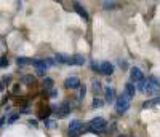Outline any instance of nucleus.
I'll use <instances>...</instances> for the list:
<instances>
[{"label": "nucleus", "mask_w": 160, "mask_h": 137, "mask_svg": "<svg viewBox=\"0 0 160 137\" xmlns=\"http://www.w3.org/2000/svg\"><path fill=\"white\" fill-rule=\"evenodd\" d=\"M88 128H90L88 131H91V132H104L106 128H108V123H106L104 118L96 116V118H93V120L88 123Z\"/></svg>", "instance_id": "obj_1"}, {"label": "nucleus", "mask_w": 160, "mask_h": 137, "mask_svg": "<svg viewBox=\"0 0 160 137\" xmlns=\"http://www.w3.org/2000/svg\"><path fill=\"white\" fill-rule=\"evenodd\" d=\"M128 107H130V101L122 94V96H120V97L115 101V110H117V113H125V112L128 110Z\"/></svg>", "instance_id": "obj_2"}, {"label": "nucleus", "mask_w": 160, "mask_h": 137, "mask_svg": "<svg viewBox=\"0 0 160 137\" xmlns=\"http://www.w3.org/2000/svg\"><path fill=\"white\" fill-rule=\"evenodd\" d=\"M82 131H83V125H82V121H78V120H72V121H71V125H69V137H77Z\"/></svg>", "instance_id": "obj_3"}, {"label": "nucleus", "mask_w": 160, "mask_h": 137, "mask_svg": "<svg viewBox=\"0 0 160 137\" xmlns=\"http://www.w3.org/2000/svg\"><path fill=\"white\" fill-rule=\"evenodd\" d=\"M69 112H71V105H69L68 101H64V102L58 107V110H55V113H56L58 118H66V116L69 115Z\"/></svg>", "instance_id": "obj_4"}, {"label": "nucleus", "mask_w": 160, "mask_h": 137, "mask_svg": "<svg viewBox=\"0 0 160 137\" xmlns=\"http://www.w3.org/2000/svg\"><path fill=\"white\" fill-rule=\"evenodd\" d=\"M130 75H131V81H133V83H136V85L146 80L144 78V73L141 72V68H138V67H133L131 70H130Z\"/></svg>", "instance_id": "obj_5"}, {"label": "nucleus", "mask_w": 160, "mask_h": 137, "mask_svg": "<svg viewBox=\"0 0 160 137\" xmlns=\"http://www.w3.org/2000/svg\"><path fill=\"white\" fill-rule=\"evenodd\" d=\"M64 86L68 88V89H75V88L80 86V80H78L77 77H69V78H66Z\"/></svg>", "instance_id": "obj_6"}, {"label": "nucleus", "mask_w": 160, "mask_h": 137, "mask_svg": "<svg viewBox=\"0 0 160 137\" xmlns=\"http://www.w3.org/2000/svg\"><path fill=\"white\" fill-rule=\"evenodd\" d=\"M135 92H136V86L133 85V83H127V85H125V91H123L122 94L130 101L131 97H135Z\"/></svg>", "instance_id": "obj_7"}, {"label": "nucleus", "mask_w": 160, "mask_h": 137, "mask_svg": "<svg viewBox=\"0 0 160 137\" xmlns=\"http://www.w3.org/2000/svg\"><path fill=\"white\" fill-rule=\"evenodd\" d=\"M101 73H104V75H112V73H114V65H112L109 61L101 62Z\"/></svg>", "instance_id": "obj_8"}, {"label": "nucleus", "mask_w": 160, "mask_h": 137, "mask_svg": "<svg viewBox=\"0 0 160 137\" xmlns=\"http://www.w3.org/2000/svg\"><path fill=\"white\" fill-rule=\"evenodd\" d=\"M104 91H106V102H109V104L115 102V89L111 88V86H108Z\"/></svg>", "instance_id": "obj_9"}, {"label": "nucleus", "mask_w": 160, "mask_h": 137, "mask_svg": "<svg viewBox=\"0 0 160 137\" xmlns=\"http://www.w3.org/2000/svg\"><path fill=\"white\" fill-rule=\"evenodd\" d=\"M74 10L78 13V16L80 18H83V19H88V13H87V10L80 5L78 2H74Z\"/></svg>", "instance_id": "obj_10"}, {"label": "nucleus", "mask_w": 160, "mask_h": 137, "mask_svg": "<svg viewBox=\"0 0 160 137\" xmlns=\"http://www.w3.org/2000/svg\"><path fill=\"white\" fill-rule=\"evenodd\" d=\"M85 62V58L80 56V54H75V56L69 58V65H83Z\"/></svg>", "instance_id": "obj_11"}, {"label": "nucleus", "mask_w": 160, "mask_h": 137, "mask_svg": "<svg viewBox=\"0 0 160 137\" xmlns=\"http://www.w3.org/2000/svg\"><path fill=\"white\" fill-rule=\"evenodd\" d=\"M32 64L35 65V68H42V70H45V68H47L45 59H32Z\"/></svg>", "instance_id": "obj_12"}, {"label": "nucleus", "mask_w": 160, "mask_h": 137, "mask_svg": "<svg viewBox=\"0 0 160 137\" xmlns=\"http://www.w3.org/2000/svg\"><path fill=\"white\" fill-rule=\"evenodd\" d=\"M146 80H148V81H149V83H151V85H152L154 88H157V89L160 88V81L157 80V77H154V75H151V77H148V78H146Z\"/></svg>", "instance_id": "obj_13"}, {"label": "nucleus", "mask_w": 160, "mask_h": 137, "mask_svg": "<svg viewBox=\"0 0 160 137\" xmlns=\"http://www.w3.org/2000/svg\"><path fill=\"white\" fill-rule=\"evenodd\" d=\"M102 105H104V101H102V99H99V97H95V99H93V104H91L93 108H101Z\"/></svg>", "instance_id": "obj_14"}, {"label": "nucleus", "mask_w": 160, "mask_h": 137, "mask_svg": "<svg viewBox=\"0 0 160 137\" xmlns=\"http://www.w3.org/2000/svg\"><path fill=\"white\" fill-rule=\"evenodd\" d=\"M93 92H95V94H98V92H101V89H102V86H101V83H99V81L98 80H95V81H93Z\"/></svg>", "instance_id": "obj_15"}, {"label": "nucleus", "mask_w": 160, "mask_h": 137, "mask_svg": "<svg viewBox=\"0 0 160 137\" xmlns=\"http://www.w3.org/2000/svg\"><path fill=\"white\" fill-rule=\"evenodd\" d=\"M32 61L29 59V58H18L16 59V64L19 65V67H22V65H26V64H31Z\"/></svg>", "instance_id": "obj_16"}, {"label": "nucleus", "mask_w": 160, "mask_h": 137, "mask_svg": "<svg viewBox=\"0 0 160 137\" xmlns=\"http://www.w3.org/2000/svg\"><path fill=\"white\" fill-rule=\"evenodd\" d=\"M91 70H93V72H98V73H101V62L91 61Z\"/></svg>", "instance_id": "obj_17"}, {"label": "nucleus", "mask_w": 160, "mask_h": 137, "mask_svg": "<svg viewBox=\"0 0 160 137\" xmlns=\"http://www.w3.org/2000/svg\"><path fill=\"white\" fill-rule=\"evenodd\" d=\"M56 62H61V64H69V58L62 56V54H56Z\"/></svg>", "instance_id": "obj_18"}, {"label": "nucleus", "mask_w": 160, "mask_h": 137, "mask_svg": "<svg viewBox=\"0 0 160 137\" xmlns=\"http://www.w3.org/2000/svg\"><path fill=\"white\" fill-rule=\"evenodd\" d=\"M157 104V101L155 99H151V101H146L144 104H142V108H151V107H154Z\"/></svg>", "instance_id": "obj_19"}, {"label": "nucleus", "mask_w": 160, "mask_h": 137, "mask_svg": "<svg viewBox=\"0 0 160 137\" xmlns=\"http://www.w3.org/2000/svg\"><path fill=\"white\" fill-rule=\"evenodd\" d=\"M43 86L48 88V89H51V86H53V80L48 78V77H45V78H43Z\"/></svg>", "instance_id": "obj_20"}, {"label": "nucleus", "mask_w": 160, "mask_h": 137, "mask_svg": "<svg viewBox=\"0 0 160 137\" xmlns=\"http://www.w3.org/2000/svg\"><path fill=\"white\" fill-rule=\"evenodd\" d=\"M21 81H22V83H26V85H29V83H32V81H34V77H31V75H24Z\"/></svg>", "instance_id": "obj_21"}, {"label": "nucleus", "mask_w": 160, "mask_h": 137, "mask_svg": "<svg viewBox=\"0 0 160 137\" xmlns=\"http://www.w3.org/2000/svg\"><path fill=\"white\" fill-rule=\"evenodd\" d=\"M18 118H19V115H18V113H11V115H10V118L7 120V123H15Z\"/></svg>", "instance_id": "obj_22"}, {"label": "nucleus", "mask_w": 160, "mask_h": 137, "mask_svg": "<svg viewBox=\"0 0 160 137\" xmlns=\"http://www.w3.org/2000/svg\"><path fill=\"white\" fill-rule=\"evenodd\" d=\"M118 67L122 68V70H127L128 65H127V61H122V59H118Z\"/></svg>", "instance_id": "obj_23"}, {"label": "nucleus", "mask_w": 160, "mask_h": 137, "mask_svg": "<svg viewBox=\"0 0 160 137\" xmlns=\"http://www.w3.org/2000/svg\"><path fill=\"white\" fill-rule=\"evenodd\" d=\"M45 64H47V68L48 67H53L56 64V59H45Z\"/></svg>", "instance_id": "obj_24"}, {"label": "nucleus", "mask_w": 160, "mask_h": 137, "mask_svg": "<svg viewBox=\"0 0 160 137\" xmlns=\"http://www.w3.org/2000/svg\"><path fill=\"white\" fill-rule=\"evenodd\" d=\"M45 126H47V128H55V126H56V123H55V121H51V120H47V121H45Z\"/></svg>", "instance_id": "obj_25"}, {"label": "nucleus", "mask_w": 160, "mask_h": 137, "mask_svg": "<svg viewBox=\"0 0 160 137\" xmlns=\"http://www.w3.org/2000/svg\"><path fill=\"white\" fill-rule=\"evenodd\" d=\"M7 65H8V61H7L5 56H2L0 58V67H7Z\"/></svg>", "instance_id": "obj_26"}, {"label": "nucleus", "mask_w": 160, "mask_h": 137, "mask_svg": "<svg viewBox=\"0 0 160 137\" xmlns=\"http://www.w3.org/2000/svg\"><path fill=\"white\" fill-rule=\"evenodd\" d=\"M104 8H106V10H109V8H115V3H112V2H104Z\"/></svg>", "instance_id": "obj_27"}, {"label": "nucleus", "mask_w": 160, "mask_h": 137, "mask_svg": "<svg viewBox=\"0 0 160 137\" xmlns=\"http://www.w3.org/2000/svg\"><path fill=\"white\" fill-rule=\"evenodd\" d=\"M85 94H87V88H85V86H82V88H80V99L85 97Z\"/></svg>", "instance_id": "obj_28"}, {"label": "nucleus", "mask_w": 160, "mask_h": 137, "mask_svg": "<svg viewBox=\"0 0 160 137\" xmlns=\"http://www.w3.org/2000/svg\"><path fill=\"white\" fill-rule=\"evenodd\" d=\"M48 96H50V97H56V96H58V92H56L55 89H50V92H48Z\"/></svg>", "instance_id": "obj_29"}, {"label": "nucleus", "mask_w": 160, "mask_h": 137, "mask_svg": "<svg viewBox=\"0 0 160 137\" xmlns=\"http://www.w3.org/2000/svg\"><path fill=\"white\" fill-rule=\"evenodd\" d=\"M29 126H34V128H37V121H32V120H29Z\"/></svg>", "instance_id": "obj_30"}, {"label": "nucleus", "mask_w": 160, "mask_h": 137, "mask_svg": "<svg viewBox=\"0 0 160 137\" xmlns=\"http://www.w3.org/2000/svg\"><path fill=\"white\" fill-rule=\"evenodd\" d=\"M13 92H19V85H15V86H13Z\"/></svg>", "instance_id": "obj_31"}, {"label": "nucleus", "mask_w": 160, "mask_h": 137, "mask_svg": "<svg viewBox=\"0 0 160 137\" xmlns=\"http://www.w3.org/2000/svg\"><path fill=\"white\" fill-rule=\"evenodd\" d=\"M155 101H157V104L160 105V97H155Z\"/></svg>", "instance_id": "obj_32"}]
</instances>
